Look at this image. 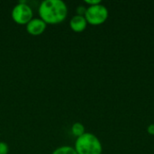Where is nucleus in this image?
<instances>
[{"label":"nucleus","instance_id":"12","mask_svg":"<svg viewBox=\"0 0 154 154\" xmlns=\"http://www.w3.org/2000/svg\"><path fill=\"white\" fill-rule=\"evenodd\" d=\"M147 133L150 135H154V124H151L147 127Z\"/></svg>","mask_w":154,"mask_h":154},{"label":"nucleus","instance_id":"9","mask_svg":"<svg viewBox=\"0 0 154 154\" xmlns=\"http://www.w3.org/2000/svg\"><path fill=\"white\" fill-rule=\"evenodd\" d=\"M9 147L8 144L5 142H0V154H8Z\"/></svg>","mask_w":154,"mask_h":154},{"label":"nucleus","instance_id":"11","mask_svg":"<svg viewBox=\"0 0 154 154\" xmlns=\"http://www.w3.org/2000/svg\"><path fill=\"white\" fill-rule=\"evenodd\" d=\"M84 3L88 5V6H93V5H97L101 4L100 0H85Z\"/></svg>","mask_w":154,"mask_h":154},{"label":"nucleus","instance_id":"10","mask_svg":"<svg viewBox=\"0 0 154 154\" xmlns=\"http://www.w3.org/2000/svg\"><path fill=\"white\" fill-rule=\"evenodd\" d=\"M86 11H87V7L85 5H79L76 9V12H77V14L79 15H82L84 16L85 14H86Z\"/></svg>","mask_w":154,"mask_h":154},{"label":"nucleus","instance_id":"7","mask_svg":"<svg viewBox=\"0 0 154 154\" xmlns=\"http://www.w3.org/2000/svg\"><path fill=\"white\" fill-rule=\"evenodd\" d=\"M85 126L83 125V124L79 123V122H76L72 125L71 126V134L75 136V137H79L81 135H83L86 131H85Z\"/></svg>","mask_w":154,"mask_h":154},{"label":"nucleus","instance_id":"1","mask_svg":"<svg viewBox=\"0 0 154 154\" xmlns=\"http://www.w3.org/2000/svg\"><path fill=\"white\" fill-rule=\"evenodd\" d=\"M68 6L62 0H44L38 8L40 18L46 24H59L68 16Z\"/></svg>","mask_w":154,"mask_h":154},{"label":"nucleus","instance_id":"8","mask_svg":"<svg viewBox=\"0 0 154 154\" xmlns=\"http://www.w3.org/2000/svg\"><path fill=\"white\" fill-rule=\"evenodd\" d=\"M51 154H78L76 152L74 147L72 146H69V145H64V146H60L58 147L57 149H55Z\"/></svg>","mask_w":154,"mask_h":154},{"label":"nucleus","instance_id":"3","mask_svg":"<svg viewBox=\"0 0 154 154\" xmlns=\"http://www.w3.org/2000/svg\"><path fill=\"white\" fill-rule=\"evenodd\" d=\"M108 9L101 3L97 5L87 6V11L84 16L88 22V24L97 26L106 23L108 18Z\"/></svg>","mask_w":154,"mask_h":154},{"label":"nucleus","instance_id":"6","mask_svg":"<svg viewBox=\"0 0 154 154\" xmlns=\"http://www.w3.org/2000/svg\"><path fill=\"white\" fill-rule=\"evenodd\" d=\"M88 22L85 16L75 14L69 21V27L74 32H82L86 30Z\"/></svg>","mask_w":154,"mask_h":154},{"label":"nucleus","instance_id":"2","mask_svg":"<svg viewBox=\"0 0 154 154\" xmlns=\"http://www.w3.org/2000/svg\"><path fill=\"white\" fill-rule=\"evenodd\" d=\"M74 149L78 154H102L103 146L97 135L85 133L75 141Z\"/></svg>","mask_w":154,"mask_h":154},{"label":"nucleus","instance_id":"4","mask_svg":"<svg viewBox=\"0 0 154 154\" xmlns=\"http://www.w3.org/2000/svg\"><path fill=\"white\" fill-rule=\"evenodd\" d=\"M33 11L26 1H20L11 12L13 21L19 25H26L33 17Z\"/></svg>","mask_w":154,"mask_h":154},{"label":"nucleus","instance_id":"5","mask_svg":"<svg viewBox=\"0 0 154 154\" xmlns=\"http://www.w3.org/2000/svg\"><path fill=\"white\" fill-rule=\"evenodd\" d=\"M26 31L29 34L38 36L42 34L47 27V24L40 18H32L26 25Z\"/></svg>","mask_w":154,"mask_h":154}]
</instances>
